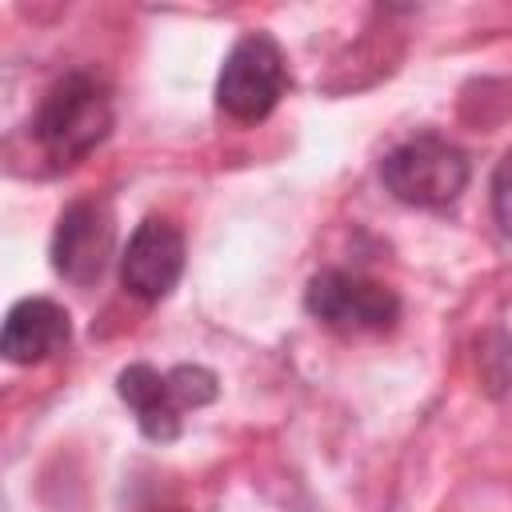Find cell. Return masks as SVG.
I'll return each mask as SVG.
<instances>
[{"label": "cell", "mask_w": 512, "mask_h": 512, "mask_svg": "<svg viewBox=\"0 0 512 512\" xmlns=\"http://www.w3.org/2000/svg\"><path fill=\"white\" fill-rule=\"evenodd\" d=\"M108 132H112V96H108V84L92 72L60 76L40 96L36 116H32L36 148L52 164L84 160Z\"/></svg>", "instance_id": "cell-1"}, {"label": "cell", "mask_w": 512, "mask_h": 512, "mask_svg": "<svg viewBox=\"0 0 512 512\" xmlns=\"http://www.w3.org/2000/svg\"><path fill=\"white\" fill-rule=\"evenodd\" d=\"M380 180L400 204L444 208L468 184V156L440 136H416L384 156Z\"/></svg>", "instance_id": "cell-2"}, {"label": "cell", "mask_w": 512, "mask_h": 512, "mask_svg": "<svg viewBox=\"0 0 512 512\" xmlns=\"http://www.w3.org/2000/svg\"><path fill=\"white\" fill-rule=\"evenodd\" d=\"M284 88H288V68H284L280 44L268 32H248L232 44V52L220 64L216 104L232 120L256 124L280 104Z\"/></svg>", "instance_id": "cell-3"}, {"label": "cell", "mask_w": 512, "mask_h": 512, "mask_svg": "<svg viewBox=\"0 0 512 512\" xmlns=\"http://www.w3.org/2000/svg\"><path fill=\"white\" fill-rule=\"evenodd\" d=\"M304 308L332 332H384L396 324L400 316V296L380 284L368 280L360 272H344V268H324L308 280L304 292Z\"/></svg>", "instance_id": "cell-4"}, {"label": "cell", "mask_w": 512, "mask_h": 512, "mask_svg": "<svg viewBox=\"0 0 512 512\" xmlns=\"http://www.w3.org/2000/svg\"><path fill=\"white\" fill-rule=\"evenodd\" d=\"M112 240H116V224H112V208L100 196L88 200H72L52 232V268L56 276H64L76 288H88L100 280L108 256H112Z\"/></svg>", "instance_id": "cell-5"}, {"label": "cell", "mask_w": 512, "mask_h": 512, "mask_svg": "<svg viewBox=\"0 0 512 512\" xmlns=\"http://www.w3.org/2000/svg\"><path fill=\"white\" fill-rule=\"evenodd\" d=\"M184 272V236L172 220L148 216L136 224L124 256H120V284L136 300H164Z\"/></svg>", "instance_id": "cell-6"}, {"label": "cell", "mask_w": 512, "mask_h": 512, "mask_svg": "<svg viewBox=\"0 0 512 512\" xmlns=\"http://www.w3.org/2000/svg\"><path fill=\"white\" fill-rule=\"evenodd\" d=\"M72 340V320L64 312V304L48 300V296H28L20 304H12L4 332H0V352L12 364H40L56 352H64Z\"/></svg>", "instance_id": "cell-7"}, {"label": "cell", "mask_w": 512, "mask_h": 512, "mask_svg": "<svg viewBox=\"0 0 512 512\" xmlns=\"http://www.w3.org/2000/svg\"><path fill=\"white\" fill-rule=\"evenodd\" d=\"M116 392L120 400L132 408L140 432L156 444H168L180 436L184 428V404L168 380V372H156L152 364H128L116 376Z\"/></svg>", "instance_id": "cell-8"}, {"label": "cell", "mask_w": 512, "mask_h": 512, "mask_svg": "<svg viewBox=\"0 0 512 512\" xmlns=\"http://www.w3.org/2000/svg\"><path fill=\"white\" fill-rule=\"evenodd\" d=\"M492 216L504 236H512V152L492 172Z\"/></svg>", "instance_id": "cell-9"}, {"label": "cell", "mask_w": 512, "mask_h": 512, "mask_svg": "<svg viewBox=\"0 0 512 512\" xmlns=\"http://www.w3.org/2000/svg\"><path fill=\"white\" fill-rule=\"evenodd\" d=\"M168 512H180V508H168Z\"/></svg>", "instance_id": "cell-10"}]
</instances>
